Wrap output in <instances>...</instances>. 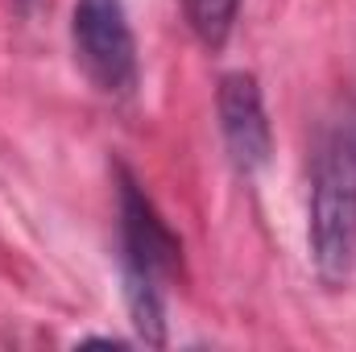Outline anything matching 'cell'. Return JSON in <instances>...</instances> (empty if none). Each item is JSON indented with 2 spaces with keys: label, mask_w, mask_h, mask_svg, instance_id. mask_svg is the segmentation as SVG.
Wrapping results in <instances>:
<instances>
[{
  "label": "cell",
  "mask_w": 356,
  "mask_h": 352,
  "mask_svg": "<svg viewBox=\"0 0 356 352\" xmlns=\"http://www.w3.org/2000/svg\"><path fill=\"white\" fill-rule=\"evenodd\" d=\"M307 237L319 282L340 290L356 269V133L348 125L327 129L315 150Z\"/></svg>",
  "instance_id": "6da1fadb"
},
{
  "label": "cell",
  "mask_w": 356,
  "mask_h": 352,
  "mask_svg": "<svg viewBox=\"0 0 356 352\" xmlns=\"http://www.w3.org/2000/svg\"><path fill=\"white\" fill-rule=\"evenodd\" d=\"M124 303L137 336L145 344H166V303H162V282L154 273H141L124 265Z\"/></svg>",
  "instance_id": "5b68a950"
},
{
  "label": "cell",
  "mask_w": 356,
  "mask_h": 352,
  "mask_svg": "<svg viewBox=\"0 0 356 352\" xmlns=\"http://www.w3.org/2000/svg\"><path fill=\"white\" fill-rule=\"evenodd\" d=\"M75 58L104 95L124 99L137 88V42L120 0H79L71 17Z\"/></svg>",
  "instance_id": "7a4b0ae2"
},
{
  "label": "cell",
  "mask_w": 356,
  "mask_h": 352,
  "mask_svg": "<svg viewBox=\"0 0 356 352\" xmlns=\"http://www.w3.org/2000/svg\"><path fill=\"white\" fill-rule=\"evenodd\" d=\"M21 4H29V0H21Z\"/></svg>",
  "instance_id": "52a82bcc"
},
{
  "label": "cell",
  "mask_w": 356,
  "mask_h": 352,
  "mask_svg": "<svg viewBox=\"0 0 356 352\" xmlns=\"http://www.w3.org/2000/svg\"><path fill=\"white\" fill-rule=\"evenodd\" d=\"M236 8H241V0H182V13H186L191 33L207 50H220L228 42L232 21H236Z\"/></svg>",
  "instance_id": "8992f818"
},
{
  "label": "cell",
  "mask_w": 356,
  "mask_h": 352,
  "mask_svg": "<svg viewBox=\"0 0 356 352\" xmlns=\"http://www.w3.org/2000/svg\"><path fill=\"white\" fill-rule=\"evenodd\" d=\"M216 108H220V133H224V145H228L232 166L245 178L257 175L269 162V150H273L257 79L245 75V71L224 75L220 79V95H216Z\"/></svg>",
  "instance_id": "3957f363"
},
{
  "label": "cell",
  "mask_w": 356,
  "mask_h": 352,
  "mask_svg": "<svg viewBox=\"0 0 356 352\" xmlns=\"http://www.w3.org/2000/svg\"><path fill=\"white\" fill-rule=\"evenodd\" d=\"M120 237H124V265L154 273L158 282L170 278L178 265V241L158 220L154 203L137 191V182L120 175Z\"/></svg>",
  "instance_id": "277c9868"
}]
</instances>
